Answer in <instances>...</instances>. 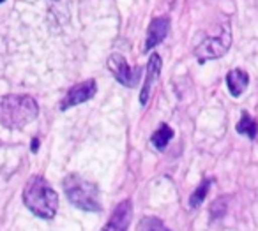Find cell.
I'll return each mask as SVG.
<instances>
[{"instance_id":"obj_1","label":"cell","mask_w":258,"mask_h":231,"mask_svg":"<svg viewBox=\"0 0 258 231\" xmlns=\"http://www.w3.org/2000/svg\"><path fill=\"white\" fill-rule=\"evenodd\" d=\"M39 115L36 99L27 94H9L0 97V125L6 129H22Z\"/></svg>"},{"instance_id":"obj_2","label":"cell","mask_w":258,"mask_h":231,"mask_svg":"<svg viewBox=\"0 0 258 231\" xmlns=\"http://www.w3.org/2000/svg\"><path fill=\"white\" fill-rule=\"evenodd\" d=\"M23 203L34 215L53 219L57 213L58 196L43 177H32L23 191Z\"/></svg>"},{"instance_id":"obj_3","label":"cell","mask_w":258,"mask_h":231,"mask_svg":"<svg viewBox=\"0 0 258 231\" xmlns=\"http://www.w3.org/2000/svg\"><path fill=\"white\" fill-rule=\"evenodd\" d=\"M64 192L69 203L85 212H101L99 189L96 184L85 180L80 175H68L64 178Z\"/></svg>"},{"instance_id":"obj_4","label":"cell","mask_w":258,"mask_h":231,"mask_svg":"<svg viewBox=\"0 0 258 231\" xmlns=\"http://www.w3.org/2000/svg\"><path fill=\"white\" fill-rule=\"evenodd\" d=\"M230 46H232V30H230L228 25H223L221 34H218L214 37H207L195 48V55H197L198 62L204 64L207 60L223 57Z\"/></svg>"},{"instance_id":"obj_5","label":"cell","mask_w":258,"mask_h":231,"mask_svg":"<svg viewBox=\"0 0 258 231\" xmlns=\"http://www.w3.org/2000/svg\"><path fill=\"white\" fill-rule=\"evenodd\" d=\"M108 69H110L111 74L115 76V80H117L120 85L129 87V89L137 87L138 82H140L142 69L131 67V65L127 64V60H125L120 53H113L108 58Z\"/></svg>"},{"instance_id":"obj_6","label":"cell","mask_w":258,"mask_h":231,"mask_svg":"<svg viewBox=\"0 0 258 231\" xmlns=\"http://www.w3.org/2000/svg\"><path fill=\"white\" fill-rule=\"evenodd\" d=\"M96 92H97V85L94 80H87L83 83H78L73 89H69L68 94L64 96V99L60 101V110L66 111L69 108H75L82 103H87L89 99H92Z\"/></svg>"},{"instance_id":"obj_7","label":"cell","mask_w":258,"mask_h":231,"mask_svg":"<svg viewBox=\"0 0 258 231\" xmlns=\"http://www.w3.org/2000/svg\"><path fill=\"white\" fill-rule=\"evenodd\" d=\"M131 217H133V205H131L129 199H124V201H120L115 206L110 220L101 231H127Z\"/></svg>"},{"instance_id":"obj_8","label":"cell","mask_w":258,"mask_h":231,"mask_svg":"<svg viewBox=\"0 0 258 231\" xmlns=\"http://www.w3.org/2000/svg\"><path fill=\"white\" fill-rule=\"evenodd\" d=\"M168 30H170V20L166 16H159V18L152 20V23L149 25L147 30V37H145V51H151L152 48L161 44L165 41Z\"/></svg>"},{"instance_id":"obj_9","label":"cell","mask_w":258,"mask_h":231,"mask_svg":"<svg viewBox=\"0 0 258 231\" xmlns=\"http://www.w3.org/2000/svg\"><path fill=\"white\" fill-rule=\"evenodd\" d=\"M159 71H161V57L158 53H154L151 58H149V64H147V78H145L144 83V89H142L140 94V104L145 106L149 101V96H151V90L154 87L156 80L159 76Z\"/></svg>"},{"instance_id":"obj_10","label":"cell","mask_w":258,"mask_h":231,"mask_svg":"<svg viewBox=\"0 0 258 231\" xmlns=\"http://www.w3.org/2000/svg\"><path fill=\"white\" fill-rule=\"evenodd\" d=\"M247 85H249V76L242 69H232L226 74V87H228L230 94L233 97L242 96V92L247 89Z\"/></svg>"},{"instance_id":"obj_11","label":"cell","mask_w":258,"mask_h":231,"mask_svg":"<svg viewBox=\"0 0 258 231\" xmlns=\"http://www.w3.org/2000/svg\"><path fill=\"white\" fill-rule=\"evenodd\" d=\"M172 138H173V129L170 127V125L163 124L161 127H159L158 131L152 134L151 141H152V145H154L158 150H165V146L168 145Z\"/></svg>"},{"instance_id":"obj_12","label":"cell","mask_w":258,"mask_h":231,"mask_svg":"<svg viewBox=\"0 0 258 231\" xmlns=\"http://www.w3.org/2000/svg\"><path fill=\"white\" fill-rule=\"evenodd\" d=\"M237 132L247 136L249 139H254L258 136V124L247 113H242L239 124H237Z\"/></svg>"},{"instance_id":"obj_13","label":"cell","mask_w":258,"mask_h":231,"mask_svg":"<svg viewBox=\"0 0 258 231\" xmlns=\"http://www.w3.org/2000/svg\"><path fill=\"white\" fill-rule=\"evenodd\" d=\"M211 184H212L211 178H205V180L202 182L197 189H195V192L191 194V198H189V206H191V208H197V206H200L202 203H204L205 196H207L209 189H211Z\"/></svg>"},{"instance_id":"obj_14","label":"cell","mask_w":258,"mask_h":231,"mask_svg":"<svg viewBox=\"0 0 258 231\" xmlns=\"http://www.w3.org/2000/svg\"><path fill=\"white\" fill-rule=\"evenodd\" d=\"M137 231H170L168 227L163 224L161 219L158 217H144L138 224Z\"/></svg>"},{"instance_id":"obj_15","label":"cell","mask_w":258,"mask_h":231,"mask_svg":"<svg viewBox=\"0 0 258 231\" xmlns=\"http://www.w3.org/2000/svg\"><path fill=\"white\" fill-rule=\"evenodd\" d=\"M37 146H39V139H32V152H37Z\"/></svg>"},{"instance_id":"obj_16","label":"cell","mask_w":258,"mask_h":231,"mask_svg":"<svg viewBox=\"0 0 258 231\" xmlns=\"http://www.w3.org/2000/svg\"><path fill=\"white\" fill-rule=\"evenodd\" d=\"M2 2H6V0H0V4H2Z\"/></svg>"}]
</instances>
